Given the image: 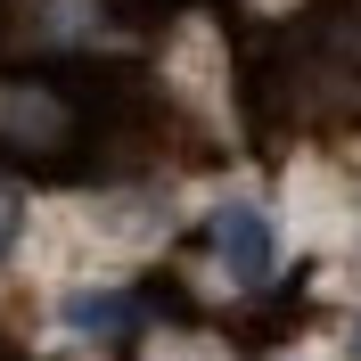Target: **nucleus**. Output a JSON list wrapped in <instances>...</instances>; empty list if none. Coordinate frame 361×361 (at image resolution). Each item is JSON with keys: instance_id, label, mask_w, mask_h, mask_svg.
I'll return each mask as SVG.
<instances>
[{"instance_id": "obj_3", "label": "nucleus", "mask_w": 361, "mask_h": 361, "mask_svg": "<svg viewBox=\"0 0 361 361\" xmlns=\"http://www.w3.org/2000/svg\"><path fill=\"white\" fill-rule=\"evenodd\" d=\"M17 230H25V197L8 189V180H0V255L17 247Z\"/></svg>"}, {"instance_id": "obj_4", "label": "nucleus", "mask_w": 361, "mask_h": 361, "mask_svg": "<svg viewBox=\"0 0 361 361\" xmlns=\"http://www.w3.org/2000/svg\"><path fill=\"white\" fill-rule=\"evenodd\" d=\"M345 345H353V361H361V320H353V337H345Z\"/></svg>"}, {"instance_id": "obj_2", "label": "nucleus", "mask_w": 361, "mask_h": 361, "mask_svg": "<svg viewBox=\"0 0 361 361\" xmlns=\"http://www.w3.org/2000/svg\"><path fill=\"white\" fill-rule=\"evenodd\" d=\"M132 320H140L132 295H66V329H82V337H115Z\"/></svg>"}, {"instance_id": "obj_1", "label": "nucleus", "mask_w": 361, "mask_h": 361, "mask_svg": "<svg viewBox=\"0 0 361 361\" xmlns=\"http://www.w3.org/2000/svg\"><path fill=\"white\" fill-rule=\"evenodd\" d=\"M214 255L230 263L238 288H263L279 271V230H271L263 205H214Z\"/></svg>"}]
</instances>
